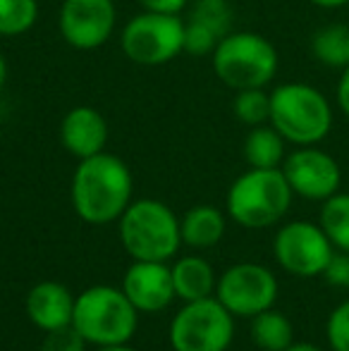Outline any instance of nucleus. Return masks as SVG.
I'll list each match as a JSON object with an SVG mask.
<instances>
[{
  "label": "nucleus",
  "instance_id": "1",
  "mask_svg": "<svg viewBox=\"0 0 349 351\" xmlns=\"http://www.w3.org/2000/svg\"><path fill=\"white\" fill-rule=\"evenodd\" d=\"M130 167L112 153H96L80 160L72 177V206L77 215L88 225H108L120 220V215L132 204Z\"/></svg>",
  "mask_w": 349,
  "mask_h": 351
},
{
  "label": "nucleus",
  "instance_id": "2",
  "mask_svg": "<svg viewBox=\"0 0 349 351\" xmlns=\"http://www.w3.org/2000/svg\"><path fill=\"white\" fill-rule=\"evenodd\" d=\"M75 330L93 347L127 344L136 332L139 311L122 289L108 285L88 287L75 299Z\"/></svg>",
  "mask_w": 349,
  "mask_h": 351
},
{
  "label": "nucleus",
  "instance_id": "3",
  "mask_svg": "<svg viewBox=\"0 0 349 351\" xmlns=\"http://www.w3.org/2000/svg\"><path fill=\"white\" fill-rule=\"evenodd\" d=\"M270 125L297 146H316L333 130V108L309 84H280L270 93Z\"/></svg>",
  "mask_w": 349,
  "mask_h": 351
},
{
  "label": "nucleus",
  "instance_id": "4",
  "mask_svg": "<svg viewBox=\"0 0 349 351\" xmlns=\"http://www.w3.org/2000/svg\"><path fill=\"white\" fill-rule=\"evenodd\" d=\"M292 186L285 180L282 167H252L239 175L228 191V213L247 230H263L287 215L292 206Z\"/></svg>",
  "mask_w": 349,
  "mask_h": 351
},
{
  "label": "nucleus",
  "instance_id": "5",
  "mask_svg": "<svg viewBox=\"0 0 349 351\" xmlns=\"http://www.w3.org/2000/svg\"><path fill=\"white\" fill-rule=\"evenodd\" d=\"M120 241L134 261L165 263L182 244L180 220L163 201H132L120 215Z\"/></svg>",
  "mask_w": 349,
  "mask_h": 351
},
{
  "label": "nucleus",
  "instance_id": "6",
  "mask_svg": "<svg viewBox=\"0 0 349 351\" xmlns=\"http://www.w3.org/2000/svg\"><path fill=\"white\" fill-rule=\"evenodd\" d=\"M210 56L215 77L234 91L265 88L278 74V51L261 34L230 32Z\"/></svg>",
  "mask_w": 349,
  "mask_h": 351
},
{
  "label": "nucleus",
  "instance_id": "7",
  "mask_svg": "<svg viewBox=\"0 0 349 351\" xmlns=\"http://www.w3.org/2000/svg\"><path fill=\"white\" fill-rule=\"evenodd\" d=\"M127 60L144 67H160L184 53V22L180 14L149 12L132 17L120 36Z\"/></svg>",
  "mask_w": 349,
  "mask_h": 351
},
{
  "label": "nucleus",
  "instance_id": "8",
  "mask_svg": "<svg viewBox=\"0 0 349 351\" xmlns=\"http://www.w3.org/2000/svg\"><path fill=\"white\" fill-rule=\"evenodd\" d=\"M234 337V315L218 299L184 301L170 323L175 351H228Z\"/></svg>",
  "mask_w": 349,
  "mask_h": 351
},
{
  "label": "nucleus",
  "instance_id": "9",
  "mask_svg": "<svg viewBox=\"0 0 349 351\" xmlns=\"http://www.w3.org/2000/svg\"><path fill=\"white\" fill-rule=\"evenodd\" d=\"M275 261L297 278H316L323 275L335 246L330 244L321 225L306 220L287 222L278 230L273 241Z\"/></svg>",
  "mask_w": 349,
  "mask_h": 351
},
{
  "label": "nucleus",
  "instance_id": "10",
  "mask_svg": "<svg viewBox=\"0 0 349 351\" xmlns=\"http://www.w3.org/2000/svg\"><path fill=\"white\" fill-rule=\"evenodd\" d=\"M215 299L232 315L254 318L261 311L273 308L278 299V280L265 265L237 263L218 278Z\"/></svg>",
  "mask_w": 349,
  "mask_h": 351
},
{
  "label": "nucleus",
  "instance_id": "11",
  "mask_svg": "<svg viewBox=\"0 0 349 351\" xmlns=\"http://www.w3.org/2000/svg\"><path fill=\"white\" fill-rule=\"evenodd\" d=\"M58 22L67 46L77 51H96L110 41L117 10L112 0H65Z\"/></svg>",
  "mask_w": 349,
  "mask_h": 351
},
{
  "label": "nucleus",
  "instance_id": "12",
  "mask_svg": "<svg viewBox=\"0 0 349 351\" xmlns=\"http://www.w3.org/2000/svg\"><path fill=\"white\" fill-rule=\"evenodd\" d=\"M282 172L292 191L309 201H326L340 191L342 172L330 153L316 146H299L282 162Z\"/></svg>",
  "mask_w": 349,
  "mask_h": 351
},
{
  "label": "nucleus",
  "instance_id": "13",
  "mask_svg": "<svg viewBox=\"0 0 349 351\" xmlns=\"http://www.w3.org/2000/svg\"><path fill=\"white\" fill-rule=\"evenodd\" d=\"M122 291L136 311L158 313L175 299L173 273L158 261H134L122 278Z\"/></svg>",
  "mask_w": 349,
  "mask_h": 351
},
{
  "label": "nucleus",
  "instance_id": "14",
  "mask_svg": "<svg viewBox=\"0 0 349 351\" xmlns=\"http://www.w3.org/2000/svg\"><path fill=\"white\" fill-rule=\"evenodd\" d=\"M60 141L70 156L91 158L103 153L108 143V122L96 108L77 106L62 117L60 125Z\"/></svg>",
  "mask_w": 349,
  "mask_h": 351
},
{
  "label": "nucleus",
  "instance_id": "15",
  "mask_svg": "<svg viewBox=\"0 0 349 351\" xmlns=\"http://www.w3.org/2000/svg\"><path fill=\"white\" fill-rule=\"evenodd\" d=\"M75 299L77 296H72V291L60 282H38L27 294V315L43 332L67 328L75 315Z\"/></svg>",
  "mask_w": 349,
  "mask_h": 351
},
{
  "label": "nucleus",
  "instance_id": "16",
  "mask_svg": "<svg viewBox=\"0 0 349 351\" xmlns=\"http://www.w3.org/2000/svg\"><path fill=\"white\" fill-rule=\"evenodd\" d=\"M170 273H173L175 296L182 301L208 299L218 285L210 263L201 256H184L170 268Z\"/></svg>",
  "mask_w": 349,
  "mask_h": 351
},
{
  "label": "nucleus",
  "instance_id": "17",
  "mask_svg": "<svg viewBox=\"0 0 349 351\" xmlns=\"http://www.w3.org/2000/svg\"><path fill=\"white\" fill-rule=\"evenodd\" d=\"M182 244L191 249H210L225 234V215L213 206H194L180 220Z\"/></svg>",
  "mask_w": 349,
  "mask_h": 351
},
{
  "label": "nucleus",
  "instance_id": "18",
  "mask_svg": "<svg viewBox=\"0 0 349 351\" xmlns=\"http://www.w3.org/2000/svg\"><path fill=\"white\" fill-rule=\"evenodd\" d=\"M244 160L249 167H280L285 162V136L273 125L252 127V132L244 139Z\"/></svg>",
  "mask_w": 349,
  "mask_h": 351
},
{
  "label": "nucleus",
  "instance_id": "19",
  "mask_svg": "<svg viewBox=\"0 0 349 351\" xmlns=\"http://www.w3.org/2000/svg\"><path fill=\"white\" fill-rule=\"evenodd\" d=\"M252 339L261 351H285L294 344V328L285 313L268 308L252 318Z\"/></svg>",
  "mask_w": 349,
  "mask_h": 351
},
{
  "label": "nucleus",
  "instance_id": "20",
  "mask_svg": "<svg viewBox=\"0 0 349 351\" xmlns=\"http://www.w3.org/2000/svg\"><path fill=\"white\" fill-rule=\"evenodd\" d=\"M311 53L321 65L345 70L349 65V24H328L311 38Z\"/></svg>",
  "mask_w": 349,
  "mask_h": 351
},
{
  "label": "nucleus",
  "instance_id": "21",
  "mask_svg": "<svg viewBox=\"0 0 349 351\" xmlns=\"http://www.w3.org/2000/svg\"><path fill=\"white\" fill-rule=\"evenodd\" d=\"M323 232L328 234L330 244L337 251L349 254V194H333L330 199L323 201L321 222Z\"/></svg>",
  "mask_w": 349,
  "mask_h": 351
},
{
  "label": "nucleus",
  "instance_id": "22",
  "mask_svg": "<svg viewBox=\"0 0 349 351\" xmlns=\"http://www.w3.org/2000/svg\"><path fill=\"white\" fill-rule=\"evenodd\" d=\"M36 0H0V36H22L36 24Z\"/></svg>",
  "mask_w": 349,
  "mask_h": 351
},
{
  "label": "nucleus",
  "instance_id": "23",
  "mask_svg": "<svg viewBox=\"0 0 349 351\" xmlns=\"http://www.w3.org/2000/svg\"><path fill=\"white\" fill-rule=\"evenodd\" d=\"M234 117L242 125L258 127L270 122V93H265L263 88H244L237 91L234 96Z\"/></svg>",
  "mask_w": 349,
  "mask_h": 351
},
{
  "label": "nucleus",
  "instance_id": "24",
  "mask_svg": "<svg viewBox=\"0 0 349 351\" xmlns=\"http://www.w3.org/2000/svg\"><path fill=\"white\" fill-rule=\"evenodd\" d=\"M220 38L223 36L218 32L194 17L189 19V24H184V53L189 56H208L215 51Z\"/></svg>",
  "mask_w": 349,
  "mask_h": 351
},
{
  "label": "nucleus",
  "instance_id": "25",
  "mask_svg": "<svg viewBox=\"0 0 349 351\" xmlns=\"http://www.w3.org/2000/svg\"><path fill=\"white\" fill-rule=\"evenodd\" d=\"M326 335L333 351H349V301L340 304L328 315Z\"/></svg>",
  "mask_w": 349,
  "mask_h": 351
},
{
  "label": "nucleus",
  "instance_id": "26",
  "mask_svg": "<svg viewBox=\"0 0 349 351\" xmlns=\"http://www.w3.org/2000/svg\"><path fill=\"white\" fill-rule=\"evenodd\" d=\"M41 351H86V339L75 330V325L46 332Z\"/></svg>",
  "mask_w": 349,
  "mask_h": 351
},
{
  "label": "nucleus",
  "instance_id": "27",
  "mask_svg": "<svg viewBox=\"0 0 349 351\" xmlns=\"http://www.w3.org/2000/svg\"><path fill=\"white\" fill-rule=\"evenodd\" d=\"M323 278H326L328 285L347 289L349 287V254L335 251V254L330 256V261H328L326 270H323Z\"/></svg>",
  "mask_w": 349,
  "mask_h": 351
},
{
  "label": "nucleus",
  "instance_id": "28",
  "mask_svg": "<svg viewBox=\"0 0 349 351\" xmlns=\"http://www.w3.org/2000/svg\"><path fill=\"white\" fill-rule=\"evenodd\" d=\"M149 12H165V14H180L186 8V0H136Z\"/></svg>",
  "mask_w": 349,
  "mask_h": 351
},
{
  "label": "nucleus",
  "instance_id": "29",
  "mask_svg": "<svg viewBox=\"0 0 349 351\" xmlns=\"http://www.w3.org/2000/svg\"><path fill=\"white\" fill-rule=\"evenodd\" d=\"M337 106L349 117V65L342 70V77L337 82Z\"/></svg>",
  "mask_w": 349,
  "mask_h": 351
},
{
  "label": "nucleus",
  "instance_id": "30",
  "mask_svg": "<svg viewBox=\"0 0 349 351\" xmlns=\"http://www.w3.org/2000/svg\"><path fill=\"white\" fill-rule=\"evenodd\" d=\"M309 3L316 5V8H323V10H337V8L349 5V0H309Z\"/></svg>",
  "mask_w": 349,
  "mask_h": 351
},
{
  "label": "nucleus",
  "instance_id": "31",
  "mask_svg": "<svg viewBox=\"0 0 349 351\" xmlns=\"http://www.w3.org/2000/svg\"><path fill=\"white\" fill-rule=\"evenodd\" d=\"M285 351H323V349H318L316 344H309V342H294L292 347H287Z\"/></svg>",
  "mask_w": 349,
  "mask_h": 351
},
{
  "label": "nucleus",
  "instance_id": "32",
  "mask_svg": "<svg viewBox=\"0 0 349 351\" xmlns=\"http://www.w3.org/2000/svg\"><path fill=\"white\" fill-rule=\"evenodd\" d=\"M5 82H8V62H5V56L0 51V91H3Z\"/></svg>",
  "mask_w": 349,
  "mask_h": 351
},
{
  "label": "nucleus",
  "instance_id": "33",
  "mask_svg": "<svg viewBox=\"0 0 349 351\" xmlns=\"http://www.w3.org/2000/svg\"><path fill=\"white\" fill-rule=\"evenodd\" d=\"M96 351H134V349L127 347V344H110V347H98Z\"/></svg>",
  "mask_w": 349,
  "mask_h": 351
},
{
  "label": "nucleus",
  "instance_id": "34",
  "mask_svg": "<svg viewBox=\"0 0 349 351\" xmlns=\"http://www.w3.org/2000/svg\"><path fill=\"white\" fill-rule=\"evenodd\" d=\"M204 3H228V0H204Z\"/></svg>",
  "mask_w": 349,
  "mask_h": 351
}]
</instances>
